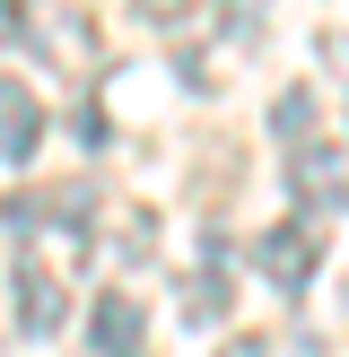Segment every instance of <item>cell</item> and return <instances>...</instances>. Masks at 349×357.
I'll return each instance as SVG.
<instances>
[{
  "label": "cell",
  "mask_w": 349,
  "mask_h": 357,
  "mask_svg": "<svg viewBox=\"0 0 349 357\" xmlns=\"http://www.w3.org/2000/svg\"><path fill=\"white\" fill-rule=\"evenodd\" d=\"M184 314H192V323H218V314H227V271H218V253L184 279Z\"/></svg>",
  "instance_id": "7"
},
{
  "label": "cell",
  "mask_w": 349,
  "mask_h": 357,
  "mask_svg": "<svg viewBox=\"0 0 349 357\" xmlns=\"http://www.w3.org/2000/svg\"><path fill=\"white\" fill-rule=\"evenodd\" d=\"M314 261H323V236H314V218H279V227H262V236H253V271L271 279L279 296H306Z\"/></svg>",
  "instance_id": "1"
},
{
  "label": "cell",
  "mask_w": 349,
  "mask_h": 357,
  "mask_svg": "<svg viewBox=\"0 0 349 357\" xmlns=\"http://www.w3.org/2000/svg\"><path fill=\"white\" fill-rule=\"evenodd\" d=\"M96 244H105V253H114V261H149V253H157V218H149V209H140V201H122L114 218L96 227Z\"/></svg>",
  "instance_id": "6"
},
{
  "label": "cell",
  "mask_w": 349,
  "mask_h": 357,
  "mask_svg": "<svg viewBox=\"0 0 349 357\" xmlns=\"http://www.w3.org/2000/svg\"><path fill=\"white\" fill-rule=\"evenodd\" d=\"M131 9H140V17H149V26H174V17H184V9H192V0H131Z\"/></svg>",
  "instance_id": "10"
},
{
  "label": "cell",
  "mask_w": 349,
  "mask_h": 357,
  "mask_svg": "<svg viewBox=\"0 0 349 357\" xmlns=\"http://www.w3.org/2000/svg\"><path fill=\"white\" fill-rule=\"evenodd\" d=\"M140 340H149V314H140L122 288H105L96 305H87V349L96 357H140Z\"/></svg>",
  "instance_id": "4"
},
{
  "label": "cell",
  "mask_w": 349,
  "mask_h": 357,
  "mask_svg": "<svg viewBox=\"0 0 349 357\" xmlns=\"http://www.w3.org/2000/svg\"><path fill=\"white\" fill-rule=\"evenodd\" d=\"M9 296H17V331H27V340H52L61 314H70V288L44 271V261H17V271H9Z\"/></svg>",
  "instance_id": "2"
},
{
  "label": "cell",
  "mask_w": 349,
  "mask_h": 357,
  "mask_svg": "<svg viewBox=\"0 0 349 357\" xmlns=\"http://www.w3.org/2000/svg\"><path fill=\"white\" fill-rule=\"evenodd\" d=\"M35 139H44V105H35L27 79H9V70H0V157H9V166H27Z\"/></svg>",
  "instance_id": "5"
},
{
  "label": "cell",
  "mask_w": 349,
  "mask_h": 357,
  "mask_svg": "<svg viewBox=\"0 0 349 357\" xmlns=\"http://www.w3.org/2000/svg\"><path fill=\"white\" fill-rule=\"evenodd\" d=\"M288 183H297V209L306 218H332V209L349 201V174L332 149H288Z\"/></svg>",
  "instance_id": "3"
},
{
  "label": "cell",
  "mask_w": 349,
  "mask_h": 357,
  "mask_svg": "<svg viewBox=\"0 0 349 357\" xmlns=\"http://www.w3.org/2000/svg\"><path fill=\"white\" fill-rule=\"evenodd\" d=\"M218 357H271V349H262V340H227Z\"/></svg>",
  "instance_id": "11"
},
{
  "label": "cell",
  "mask_w": 349,
  "mask_h": 357,
  "mask_svg": "<svg viewBox=\"0 0 349 357\" xmlns=\"http://www.w3.org/2000/svg\"><path fill=\"white\" fill-rule=\"evenodd\" d=\"M262 17H271V0H218V44H244V52H253Z\"/></svg>",
  "instance_id": "8"
},
{
  "label": "cell",
  "mask_w": 349,
  "mask_h": 357,
  "mask_svg": "<svg viewBox=\"0 0 349 357\" xmlns=\"http://www.w3.org/2000/svg\"><path fill=\"white\" fill-rule=\"evenodd\" d=\"M271 131L288 139V149H306V131H314V87H288V96L271 105Z\"/></svg>",
  "instance_id": "9"
}]
</instances>
